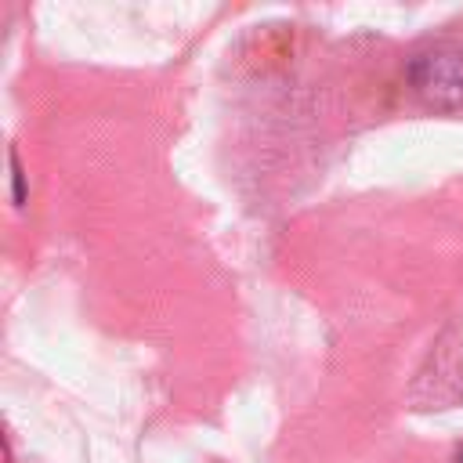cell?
<instances>
[{"label": "cell", "mask_w": 463, "mask_h": 463, "mask_svg": "<svg viewBox=\"0 0 463 463\" xmlns=\"http://www.w3.org/2000/svg\"><path fill=\"white\" fill-rule=\"evenodd\" d=\"M405 80L434 112L463 109V43H430L409 58Z\"/></svg>", "instance_id": "6da1fadb"}, {"label": "cell", "mask_w": 463, "mask_h": 463, "mask_svg": "<svg viewBox=\"0 0 463 463\" xmlns=\"http://www.w3.org/2000/svg\"><path fill=\"white\" fill-rule=\"evenodd\" d=\"M452 463H463V449H459V452H456V456H452Z\"/></svg>", "instance_id": "7a4b0ae2"}]
</instances>
